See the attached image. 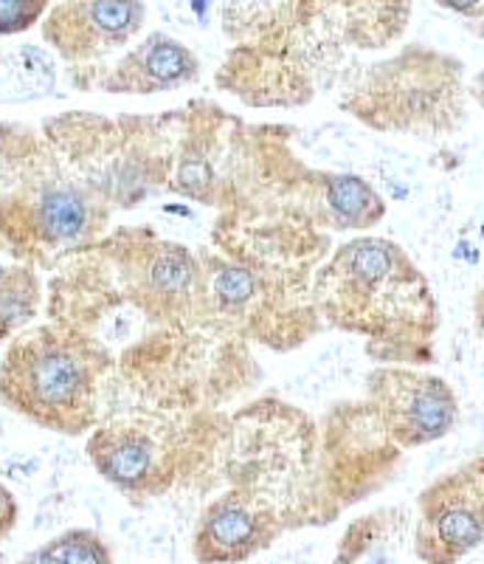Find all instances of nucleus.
Listing matches in <instances>:
<instances>
[{"label": "nucleus", "instance_id": "nucleus-1", "mask_svg": "<svg viewBox=\"0 0 484 564\" xmlns=\"http://www.w3.org/2000/svg\"><path fill=\"white\" fill-rule=\"evenodd\" d=\"M408 0H245L226 12L234 48L217 88L249 108H299L336 79L346 54L375 52L406 32Z\"/></svg>", "mask_w": 484, "mask_h": 564}, {"label": "nucleus", "instance_id": "nucleus-2", "mask_svg": "<svg viewBox=\"0 0 484 564\" xmlns=\"http://www.w3.org/2000/svg\"><path fill=\"white\" fill-rule=\"evenodd\" d=\"M316 316L366 341L377 365L422 367L437 359L440 305L403 246L361 235L338 246L310 285Z\"/></svg>", "mask_w": 484, "mask_h": 564}, {"label": "nucleus", "instance_id": "nucleus-3", "mask_svg": "<svg viewBox=\"0 0 484 564\" xmlns=\"http://www.w3.org/2000/svg\"><path fill=\"white\" fill-rule=\"evenodd\" d=\"M108 367V350L77 325L32 327L14 336L0 361V401L43 430L85 435L96 426Z\"/></svg>", "mask_w": 484, "mask_h": 564}, {"label": "nucleus", "instance_id": "nucleus-4", "mask_svg": "<svg viewBox=\"0 0 484 564\" xmlns=\"http://www.w3.org/2000/svg\"><path fill=\"white\" fill-rule=\"evenodd\" d=\"M457 57L408 45L395 57L352 74L341 110L377 133L448 139L465 124L468 94Z\"/></svg>", "mask_w": 484, "mask_h": 564}, {"label": "nucleus", "instance_id": "nucleus-5", "mask_svg": "<svg viewBox=\"0 0 484 564\" xmlns=\"http://www.w3.org/2000/svg\"><path fill=\"white\" fill-rule=\"evenodd\" d=\"M110 200L43 144L34 148L18 178L0 195V235L14 257L48 263L52 254L85 249L105 231Z\"/></svg>", "mask_w": 484, "mask_h": 564}, {"label": "nucleus", "instance_id": "nucleus-6", "mask_svg": "<svg viewBox=\"0 0 484 564\" xmlns=\"http://www.w3.org/2000/svg\"><path fill=\"white\" fill-rule=\"evenodd\" d=\"M105 251L119 269L121 289L153 322H211L206 269L180 243L155 238L147 229H121Z\"/></svg>", "mask_w": 484, "mask_h": 564}, {"label": "nucleus", "instance_id": "nucleus-7", "mask_svg": "<svg viewBox=\"0 0 484 564\" xmlns=\"http://www.w3.org/2000/svg\"><path fill=\"white\" fill-rule=\"evenodd\" d=\"M366 404L400 452L420 449L453 432L459 398L446 379L417 367L383 365L366 379Z\"/></svg>", "mask_w": 484, "mask_h": 564}, {"label": "nucleus", "instance_id": "nucleus-8", "mask_svg": "<svg viewBox=\"0 0 484 564\" xmlns=\"http://www.w3.org/2000/svg\"><path fill=\"white\" fill-rule=\"evenodd\" d=\"M484 545V455L433 480L417 500L415 553L422 564H457Z\"/></svg>", "mask_w": 484, "mask_h": 564}, {"label": "nucleus", "instance_id": "nucleus-9", "mask_svg": "<svg viewBox=\"0 0 484 564\" xmlns=\"http://www.w3.org/2000/svg\"><path fill=\"white\" fill-rule=\"evenodd\" d=\"M88 457L96 471L130 497H153L175 482L180 452L173 432L153 421H116L94 430Z\"/></svg>", "mask_w": 484, "mask_h": 564}, {"label": "nucleus", "instance_id": "nucleus-10", "mask_svg": "<svg viewBox=\"0 0 484 564\" xmlns=\"http://www.w3.org/2000/svg\"><path fill=\"white\" fill-rule=\"evenodd\" d=\"M287 520L274 500L251 486H231L200 513L191 553L200 564H237L268 551Z\"/></svg>", "mask_w": 484, "mask_h": 564}, {"label": "nucleus", "instance_id": "nucleus-11", "mask_svg": "<svg viewBox=\"0 0 484 564\" xmlns=\"http://www.w3.org/2000/svg\"><path fill=\"white\" fill-rule=\"evenodd\" d=\"M144 0H65L45 14L43 37L70 65L119 52L144 26Z\"/></svg>", "mask_w": 484, "mask_h": 564}, {"label": "nucleus", "instance_id": "nucleus-12", "mask_svg": "<svg viewBox=\"0 0 484 564\" xmlns=\"http://www.w3.org/2000/svg\"><path fill=\"white\" fill-rule=\"evenodd\" d=\"M229 124L223 110L211 108L209 102L191 105L180 113V135L175 148L173 181L169 189L200 200L206 206H223L229 195V184L220 175V130Z\"/></svg>", "mask_w": 484, "mask_h": 564}, {"label": "nucleus", "instance_id": "nucleus-13", "mask_svg": "<svg viewBox=\"0 0 484 564\" xmlns=\"http://www.w3.org/2000/svg\"><path fill=\"white\" fill-rule=\"evenodd\" d=\"M200 77V59L189 45L155 32L133 45L113 68L99 79L105 94H128V97H153L191 85Z\"/></svg>", "mask_w": 484, "mask_h": 564}, {"label": "nucleus", "instance_id": "nucleus-14", "mask_svg": "<svg viewBox=\"0 0 484 564\" xmlns=\"http://www.w3.org/2000/svg\"><path fill=\"white\" fill-rule=\"evenodd\" d=\"M327 206H330L332 231H366L386 218V200L377 195L370 181L358 175L330 173Z\"/></svg>", "mask_w": 484, "mask_h": 564}, {"label": "nucleus", "instance_id": "nucleus-15", "mask_svg": "<svg viewBox=\"0 0 484 564\" xmlns=\"http://www.w3.org/2000/svg\"><path fill=\"white\" fill-rule=\"evenodd\" d=\"M40 311V280L29 263L0 260V345L12 339Z\"/></svg>", "mask_w": 484, "mask_h": 564}, {"label": "nucleus", "instance_id": "nucleus-16", "mask_svg": "<svg viewBox=\"0 0 484 564\" xmlns=\"http://www.w3.org/2000/svg\"><path fill=\"white\" fill-rule=\"evenodd\" d=\"M63 564H113L108 545L94 531H68L48 542Z\"/></svg>", "mask_w": 484, "mask_h": 564}, {"label": "nucleus", "instance_id": "nucleus-17", "mask_svg": "<svg viewBox=\"0 0 484 564\" xmlns=\"http://www.w3.org/2000/svg\"><path fill=\"white\" fill-rule=\"evenodd\" d=\"M48 0H0V34H23L43 20Z\"/></svg>", "mask_w": 484, "mask_h": 564}, {"label": "nucleus", "instance_id": "nucleus-18", "mask_svg": "<svg viewBox=\"0 0 484 564\" xmlns=\"http://www.w3.org/2000/svg\"><path fill=\"white\" fill-rule=\"evenodd\" d=\"M433 3L448 9V12L462 14V18H471V20L484 18V0H433Z\"/></svg>", "mask_w": 484, "mask_h": 564}, {"label": "nucleus", "instance_id": "nucleus-19", "mask_svg": "<svg viewBox=\"0 0 484 564\" xmlns=\"http://www.w3.org/2000/svg\"><path fill=\"white\" fill-rule=\"evenodd\" d=\"M14 522H18V502L7 488L0 486V536L12 531Z\"/></svg>", "mask_w": 484, "mask_h": 564}, {"label": "nucleus", "instance_id": "nucleus-20", "mask_svg": "<svg viewBox=\"0 0 484 564\" xmlns=\"http://www.w3.org/2000/svg\"><path fill=\"white\" fill-rule=\"evenodd\" d=\"M473 314H476V327L484 339V276H482V285H479V291H476V305H473Z\"/></svg>", "mask_w": 484, "mask_h": 564}, {"label": "nucleus", "instance_id": "nucleus-21", "mask_svg": "<svg viewBox=\"0 0 484 564\" xmlns=\"http://www.w3.org/2000/svg\"><path fill=\"white\" fill-rule=\"evenodd\" d=\"M473 32H476L479 37H484V18L482 20H473Z\"/></svg>", "mask_w": 484, "mask_h": 564}]
</instances>
